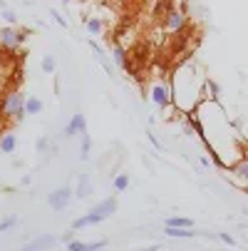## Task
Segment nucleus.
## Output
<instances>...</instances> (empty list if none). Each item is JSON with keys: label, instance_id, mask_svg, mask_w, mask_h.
Masks as SVG:
<instances>
[{"label": "nucleus", "instance_id": "f257e3e1", "mask_svg": "<svg viewBox=\"0 0 248 251\" xmlns=\"http://www.w3.org/2000/svg\"><path fill=\"white\" fill-rule=\"evenodd\" d=\"M203 80L199 75V70L194 65H179L174 70V75L169 80L171 85V104L174 110H179L181 115H189L194 110H199V104L206 100V90H203Z\"/></svg>", "mask_w": 248, "mask_h": 251}, {"label": "nucleus", "instance_id": "f03ea898", "mask_svg": "<svg viewBox=\"0 0 248 251\" xmlns=\"http://www.w3.org/2000/svg\"><path fill=\"white\" fill-rule=\"evenodd\" d=\"M23 102H25V97H23L18 90H10V92H5V95H3V100H0V115H3V120L23 122V117H25Z\"/></svg>", "mask_w": 248, "mask_h": 251}, {"label": "nucleus", "instance_id": "7ed1b4c3", "mask_svg": "<svg viewBox=\"0 0 248 251\" xmlns=\"http://www.w3.org/2000/svg\"><path fill=\"white\" fill-rule=\"evenodd\" d=\"M30 30L27 27H15V25H8V27H0V48L3 50H18L25 40H27Z\"/></svg>", "mask_w": 248, "mask_h": 251}, {"label": "nucleus", "instance_id": "20e7f679", "mask_svg": "<svg viewBox=\"0 0 248 251\" xmlns=\"http://www.w3.org/2000/svg\"><path fill=\"white\" fill-rule=\"evenodd\" d=\"M186 25H189L186 13L174 10V8H169V10H166V15H164V30H166V32L179 35V32H184V30H186Z\"/></svg>", "mask_w": 248, "mask_h": 251}, {"label": "nucleus", "instance_id": "39448f33", "mask_svg": "<svg viewBox=\"0 0 248 251\" xmlns=\"http://www.w3.org/2000/svg\"><path fill=\"white\" fill-rule=\"evenodd\" d=\"M149 97H152V102L157 107H161V110H164V107L171 104V85L164 82V80H154L152 87H149Z\"/></svg>", "mask_w": 248, "mask_h": 251}, {"label": "nucleus", "instance_id": "423d86ee", "mask_svg": "<svg viewBox=\"0 0 248 251\" xmlns=\"http://www.w3.org/2000/svg\"><path fill=\"white\" fill-rule=\"evenodd\" d=\"M69 199H72V189H69V187H57V189H52V192H50L47 204H50V209L62 211V209H67V206H69Z\"/></svg>", "mask_w": 248, "mask_h": 251}, {"label": "nucleus", "instance_id": "0eeeda50", "mask_svg": "<svg viewBox=\"0 0 248 251\" xmlns=\"http://www.w3.org/2000/svg\"><path fill=\"white\" fill-rule=\"evenodd\" d=\"M226 172H231V174H233V182H236V187H238V189H246V187H248V159H246V157L236 159Z\"/></svg>", "mask_w": 248, "mask_h": 251}, {"label": "nucleus", "instance_id": "6e6552de", "mask_svg": "<svg viewBox=\"0 0 248 251\" xmlns=\"http://www.w3.org/2000/svg\"><path fill=\"white\" fill-rule=\"evenodd\" d=\"M57 244H60L57 236H52V234H43V236H38V239L27 241L20 251H50V249H55Z\"/></svg>", "mask_w": 248, "mask_h": 251}, {"label": "nucleus", "instance_id": "1a4fd4ad", "mask_svg": "<svg viewBox=\"0 0 248 251\" xmlns=\"http://www.w3.org/2000/svg\"><path fill=\"white\" fill-rule=\"evenodd\" d=\"M117 206H119V204H117V199H114V197H110V199H102L99 204H94L90 211H92V214H97V217H102V219H110L112 214L117 211Z\"/></svg>", "mask_w": 248, "mask_h": 251}, {"label": "nucleus", "instance_id": "9d476101", "mask_svg": "<svg viewBox=\"0 0 248 251\" xmlns=\"http://www.w3.org/2000/svg\"><path fill=\"white\" fill-rule=\"evenodd\" d=\"M85 132H87V120H85V115H82V112L72 115V120H69L67 127H65V134H67V137H77V134H85Z\"/></svg>", "mask_w": 248, "mask_h": 251}, {"label": "nucleus", "instance_id": "9b49d317", "mask_svg": "<svg viewBox=\"0 0 248 251\" xmlns=\"http://www.w3.org/2000/svg\"><path fill=\"white\" fill-rule=\"evenodd\" d=\"M104 246H107V241H92V244H85V241H77V239L67 241V251H102Z\"/></svg>", "mask_w": 248, "mask_h": 251}, {"label": "nucleus", "instance_id": "f8f14e48", "mask_svg": "<svg viewBox=\"0 0 248 251\" xmlns=\"http://www.w3.org/2000/svg\"><path fill=\"white\" fill-rule=\"evenodd\" d=\"M104 219L102 217H97V214H85V217H80V219H75L72 224H69V229L72 231H82V229H87V226H94V224H102Z\"/></svg>", "mask_w": 248, "mask_h": 251}, {"label": "nucleus", "instance_id": "ddd939ff", "mask_svg": "<svg viewBox=\"0 0 248 251\" xmlns=\"http://www.w3.org/2000/svg\"><path fill=\"white\" fill-rule=\"evenodd\" d=\"M112 57H114V65H117V67H122V70H127V73H132V65H129V55H127L124 45L114 43V45H112Z\"/></svg>", "mask_w": 248, "mask_h": 251}, {"label": "nucleus", "instance_id": "4468645a", "mask_svg": "<svg viewBox=\"0 0 248 251\" xmlns=\"http://www.w3.org/2000/svg\"><path fill=\"white\" fill-rule=\"evenodd\" d=\"M15 150H18L15 132H0V152H3V154H13Z\"/></svg>", "mask_w": 248, "mask_h": 251}, {"label": "nucleus", "instance_id": "2eb2a0df", "mask_svg": "<svg viewBox=\"0 0 248 251\" xmlns=\"http://www.w3.org/2000/svg\"><path fill=\"white\" fill-rule=\"evenodd\" d=\"M90 194H92L90 176H87V174H80V176H77V189L72 192V197H77V199H87Z\"/></svg>", "mask_w": 248, "mask_h": 251}, {"label": "nucleus", "instance_id": "dca6fc26", "mask_svg": "<svg viewBox=\"0 0 248 251\" xmlns=\"http://www.w3.org/2000/svg\"><path fill=\"white\" fill-rule=\"evenodd\" d=\"M23 110H25V115H40V112L45 110V104H43L40 97H25Z\"/></svg>", "mask_w": 248, "mask_h": 251}, {"label": "nucleus", "instance_id": "f3484780", "mask_svg": "<svg viewBox=\"0 0 248 251\" xmlns=\"http://www.w3.org/2000/svg\"><path fill=\"white\" fill-rule=\"evenodd\" d=\"M164 226H171V229H194V219H189V217H169V219H164Z\"/></svg>", "mask_w": 248, "mask_h": 251}, {"label": "nucleus", "instance_id": "a211bd4d", "mask_svg": "<svg viewBox=\"0 0 248 251\" xmlns=\"http://www.w3.org/2000/svg\"><path fill=\"white\" fill-rule=\"evenodd\" d=\"M85 27H87L90 35H102V32H104V20L97 18V15H90V18L85 20Z\"/></svg>", "mask_w": 248, "mask_h": 251}, {"label": "nucleus", "instance_id": "6ab92c4d", "mask_svg": "<svg viewBox=\"0 0 248 251\" xmlns=\"http://www.w3.org/2000/svg\"><path fill=\"white\" fill-rule=\"evenodd\" d=\"M164 234L166 236H171V239H191V236H196V231L194 229H171V226H164Z\"/></svg>", "mask_w": 248, "mask_h": 251}, {"label": "nucleus", "instance_id": "aec40b11", "mask_svg": "<svg viewBox=\"0 0 248 251\" xmlns=\"http://www.w3.org/2000/svg\"><path fill=\"white\" fill-rule=\"evenodd\" d=\"M82 137V145H80V159L82 162H87L90 159V150H92V139H90V134L85 132V134H80Z\"/></svg>", "mask_w": 248, "mask_h": 251}, {"label": "nucleus", "instance_id": "412c9836", "mask_svg": "<svg viewBox=\"0 0 248 251\" xmlns=\"http://www.w3.org/2000/svg\"><path fill=\"white\" fill-rule=\"evenodd\" d=\"M40 67H43V73L52 75L55 70H57V60H55V55H45V57L40 60Z\"/></svg>", "mask_w": 248, "mask_h": 251}, {"label": "nucleus", "instance_id": "4be33fe9", "mask_svg": "<svg viewBox=\"0 0 248 251\" xmlns=\"http://www.w3.org/2000/svg\"><path fill=\"white\" fill-rule=\"evenodd\" d=\"M20 224V219L15 217V214H10V217H5V219H0V234L3 231H10V229H15Z\"/></svg>", "mask_w": 248, "mask_h": 251}, {"label": "nucleus", "instance_id": "5701e85b", "mask_svg": "<svg viewBox=\"0 0 248 251\" xmlns=\"http://www.w3.org/2000/svg\"><path fill=\"white\" fill-rule=\"evenodd\" d=\"M112 184H114V192H127L129 189V174H117Z\"/></svg>", "mask_w": 248, "mask_h": 251}, {"label": "nucleus", "instance_id": "b1692460", "mask_svg": "<svg viewBox=\"0 0 248 251\" xmlns=\"http://www.w3.org/2000/svg\"><path fill=\"white\" fill-rule=\"evenodd\" d=\"M0 18H3L8 25H18V13L10 10V8H3V10H0Z\"/></svg>", "mask_w": 248, "mask_h": 251}, {"label": "nucleus", "instance_id": "393cba45", "mask_svg": "<svg viewBox=\"0 0 248 251\" xmlns=\"http://www.w3.org/2000/svg\"><path fill=\"white\" fill-rule=\"evenodd\" d=\"M47 147H50V139H47V137H38V142H35V150H38L40 154H45Z\"/></svg>", "mask_w": 248, "mask_h": 251}, {"label": "nucleus", "instance_id": "a878e982", "mask_svg": "<svg viewBox=\"0 0 248 251\" xmlns=\"http://www.w3.org/2000/svg\"><path fill=\"white\" fill-rule=\"evenodd\" d=\"M50 15H52V20H55V23H57L60 27H65V30L69 27V23H67V20H65V18H62V15L57 13V10H50Z\"/></svg>", "mask_w": 248, "mask_h": 251}, {"label": "nucleus", "instance_id": "bb28decb", "mask_svg": "<svg viewBox=\"0 0 248 251\" xmlns=\"http://www.w3.org/2000/svg\"><path fill=\"white\" fill-rule=\"evenodd\" d=\"M219 239H221L226 246H236V239H233L231 234H226V231H221V234H219Z\"/></svg>", "mask_w": 248, "mask_h": 251}, {"label": "nucleus", "instance_id": "cd10ccee", "mask_svg": "<svg viewBox=\"0 0 248 251\" xmlns=\"http://www.w3.org/2000/svg\"><path fill=\"white\" fill-rule=\"evenodd\" d=\"M149 139H152V145H154L157 150H164V147H161V142H159V139H157V137H154L152 132H149Z\"/></svg>", "mask_w": 248, "mask_h": 251}, {"label": "nucleus", "instance_id": "c85d7f7f", "mask_svg": "<svg viewBox=\"0 0 248 251\" xmlns=\"http://www.w3.org/2000/svg\"><path fill=\"white\" fill-rule=\"evenodd\" d=\"M30 182H32V179H30V174H27V176H23V179H20V187H27Z\"/></svg>", "mask_w": 248, "mask_h": 251}, {"label": "nucleus", "instance_id": "c756f323", "mask_svg": "<svg viewBox=\"0 0 248 251\" xmlns=\"http://www.w3.org/2000/svg\"><path fill=\"white\" fill-rule=\"evenodd\" d=\"M141 251H159V246H149V249H141Z\"/></svg>", "mask_w": 248, "mask_h": 251}, {"label": "nucleus", "instance_id": "7c9ffc66", "mask_svg": "<svg viewBox=\"0 0 248 251\" xmlns=\"http://www.w3.org/2000/svg\"><path fill=\"white\" fill-rule=\"evenodd\" d=\"M3 8H8V5H5V0H0V10H3Z\"/></svg>", "mask_w": 248, "mask_h": 251}, {"label": "nucleus", "instance_id": "2f4dec72", "mask_svg": "<svg viewBox=\"0 0 248 251\" xmlns=\"http://www.w3.org/2000/svg\"><path fill=\"white\" fill-rule=\"evenodd\" d=\"M62 5H69V0H62Z\"/></svg>", "mask_w": 248, "mask_h": 251}]
</instances>
